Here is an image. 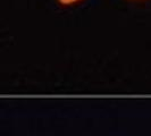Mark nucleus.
<instances>
[{
	"label": "nucleus",
	"mask_w": 151,
	"mask_h": 136,
	"mask_svg": "<svg viewBox=\"0 0 151 136\" xmlns=\"http://www.w3.org/2000/svg\"><path fill=\"white\" fill-rule=\"evenodd\" d=\"M61 4H65V5H68V4H73V2H76L78 0H59Z\"/></svg>",
	"instance_id": "nucleus-1"
}]
</instances>
